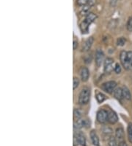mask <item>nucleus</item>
Listing matches in <instances>:
<instances>
[{
	"instance_id": "1",
	"label": "nucleus",
	"mask_w": 132,
	"mask_h": 146,
	"mask_svg": "<svg viewBox=\"0 0 132 146\" xmlns=\"http://www.w3.org/2000/svg\"><path fill=\"white\" fill-rule=\"evenodd\" d=\"M90 99V90L88 88H84L79 96V104L80 105H86Z\"/></svg>"
},
{
	"instance_id": "2",
	"label": "nucleus",
	"mask_w": 132,
	"mask_h": 146,
	"mask_svg": "<svg viewBox=\"0 0 132 146\" xmlns=\"http://www.w3.org/2000/svg\"><path fill=\"white\" fill-rule=\"evenodd\" d=\"M117 87V83L115 81H107V82L104 83L101 85L100 88L102 89L103 91H104L105 92L108 93V94H112V92H114V91L115 90Z\"/></svg>"
},
{
	"instance_id": "3",
	"label": "nucleus",
	"mask_w": 132,
	"mask_h": 146,
	"mask_svg": "<svg viewBox=\"0 0 132 146\" xmlns=\"http://www.w3.org/2000/svg\"><path fill=\"white\" fill-rule=\"evenodd\" d=\"M120 62H121L122 65L124 67V69L126 70H131V65L129 64V58H128V53L127 52L123 50L121 51L120 54Z\"/></svg>"
},
{
	"instance_id": "4",
	"label": "nucleus",
	"mask_w": 132,
	"mask_h": 146,
	"mask_svg": "<svg viewBox=\"0 0 132 146\" xmlns=\"http://www.w3.org/2000/svg\"><path fill=\"white\" fill-rule=\"evenodd\" d=\"M90 125V121H89L88 119H76L75 121L74 122V128H76V129H80V128H82L84 127H88Z\"/></svg>"
},
{
	"instance_id": "5",
	"label": "nucleus",
	"mask_w": 132,
	"mask_h": 146,
	"mask_svg": "<svg viewBox=\"0 0 132 146\" xmlns=\"http://www.w3.org/2000/svg\"><path fill=\"white\" fill-rule=\"evenodd\" d=\"M74 145H76V143L77 144L80 145L81 146H85V144H86V138H85V136L81 132H79L77 134H74Z\"/></svg>"
},
{
	"instance_id": "6",
	"label": "nucleus",
	"mask_w": 132,
	"mask_h": 146,
	"mask_svg": "<svg viewBox=\"0 0 132 146\" xmlns=\"http://www.w3.org/2000/svg\"><path fill=\"white\" fill-rule=\"evenodd\" d=\"M97 120L100 123H105L108 121V111L100 109L97 113Z\"/></svg>"
},
{
	"instance_id": "7",
	"label": "nucleus",
	"mask_w": 132,
	"mask_h": 146,
	"mask_svg": "<svg viewBox=\"0 0 132 146\" xmlns=\"http://www.w3.org/2000/svg\"><path fill=\"white\" fill-rule=\"evenodd\" d=\"M114 60L111 58H106L104 62V71L106 74H109L113 70Z\"/></svg>"
},
{
	"instance_id": "8",
	"label": "nucleus",
	"mask_w": 132,
	"mask_h": 146,
	"mask_svg": "<svg viewBox=\"0 0 132 146\" xmlns=\"http://www.w3.org/2000/svg\"><path fill=\"white\" fill-rule=\"evenodd\" d=\"M104 62V54L100 49H98L95 52V64L98 67H100Z\"/></svg>"
},
{
	"instance_id": "9",
	"label": "nucleus",
	"mask_w": 132,
	"mask_h": 146,
	"mask_svg": "<svg viewBox=\"0 0 132 146\" xmlns=\"http://www.w3.org/2000/svg\"><path fill=\"white\" fill-rule=\"evenodd\" d=\"M80 76H81V79L83 82H86L87 81L90 77V72L87 68L85 66H82L80 70Z\"/></svg>"
},
{
	"instance_id": "10",
	"label": "nucleus",
	"mask_w": 132,
	"mask_h": 146,
	"mask_svg": "<svg viewBox=\"0 0 132 146\" xmlns=\"http://www.w3.org/2000/svg\"><path fill=\"white\" fill-rule=\"evenodd\" d=\"M118 121V114L114 111H108V122L110 124H115Z\"/></svg>"
},
{
	"instance_id": "11",
	"label": "nucleus",
	"mask_w": 132,
	"mask_h": 146,
	"mask_svg": "<svg viewBox=\"0 0 132 146\" xmlns=\"http://www.w3.org/2000/svg\"><path fill=\"white\" fill-rule=\"evenodd\" d=\"M94 41V38L93 37H90L88 38L85 41V42L84 43V44L82 46V49H81V51L82 52H87L89 50H90L91 48L92 45L93 44Z\"/></svg>"
},
{
	"instance_id": "12",
	"label": "nucleus",
	"mask_w": 132,
	"mask_h": 146,
	"mask_svg": "<svg viewBox=\"0 0 132 146\" xmlns=\"http://www.w3.org/2000/svg\"><path fill=\"white\" fill-rule=\"evenodd\" d=\"M115 137L116 139H118L120 142L124 141V137H125V133H124V130L122 127H119L115 131Z\"/></svg>"
},
{
	"instance_id": "13",
	"label": "nucleus",
	"mask_w": 132,
	"mask_h": 146,
	"mask_svg": "<svg viewBox=\"0 0 132 146\" xmlns=\"http://www.w3.org/2000/svg\"><path fill=\"white\" fill-rule=\"evenodd\" d=\"M96 14H95L93 13H89L86 16V17H85V19L84 20V21H85L87 25H88L90 26V25L96 19Z\"/></svg>"
},
{
	"instance_id": "14",
	"label": "nucleus",
	"mask_w": 132,
	"mask_h": 146,
	"mask_svg": "<svg viewBox=\"0 0 132 146\" xmlns=\"http://www.w3.org/2000/svg\"><path fill=\"white\" fill-rule=\"evenodd\" d=\"M90 139L93 145L99 146V138L95 131H92L90 132Z\"/></svg>"
},
{
	"instance_id": "15",
	"label": "nucleus",
	"mask_w": 132,
	"mask_h": 146,
	"mask_svg": "<svg viewBox=\"0 0 132 146\" xmlns=\"http://www.w3.org/2000/svg\"><path fill=\"white\" fill-rule=\"evenodd\" d=\"M122 89H123V98H125V99H126V100H131V92L129 91V89H128V88H127L125 86H123Z\"/></svg>"
},
{
	"instance_id": "16",
	"label": "nucleus",
	"mask_w": 132,
	"mask_h": 146,
	"mask_svg": "<svg viewBox=\"0 0 132 146\" xmlns=\"http://www.w3.org/2000/svg\"><path fill=\"white\" fill-rule=\"evenodd\" d=\"M114 97L116 98L117 100H121L123 96V89L121 88H117L114 91Z\"/></svg>"
},
{
	"instance_id": "17",
	"label": "nucleus",
	"mask_w": 132,
	"mask_h": 146,
	"mask_svg": "<svg viewBox=\"0 0 132 146\" xmlns=\"http://www.w3.org/2000/svg\"><path fill=\"white\" fill-rule=\"evenodd\" d=\"M101 132L103 134L106 136H109V137H111L112 134L113 133V131L110 127L108 126H104L101 128Z\"/></svg>"
},
{
	"instance_id": "18",
	"label": "nucleus",
	"mask_w": 132,
	"mask_h": 146,
	"mask_svg": "<svg viewBox=\"0 0 132 146\" xmlns=\"http://www.w3.org/2000/svg\"><path fill=\"white\" fill-rule=\"evenodd\" d=\"M95 98H96L97 101L99 102V104H101L104 100H106L105 94H104L101 92H97L95 94Z\"/></svg>"
},
{
	"instance_id": "19",
	"label": "nucleus",
	"mask_w": 132,
	"mask_h": 146,
	"mask_svg": "<svg viewBox=\"0 0 132 146\" xmlns=\"http://www.w3.org/2000/svg\"><path fill=\"white\" fill-rule=\"evenodd\" d=\"M80 29L82 33H87L88 31H89V25H87L85 21H83L81 24H80Z\"/></svg>"
},
{
	"instance_id": "20",
	"label": "nucleus",
	"mask_w": 132,
	"mask_h": 146,
	"mask_svg": "<svg viewBox=\"0 0 132 146\" xmlns=\"http://www.w3.org/2000/svg\"><path fill=\"white\" fill-rule=\"evenodd\" d=\"M127 132H128V139L131 143H132V123H129L127 128Z\"/></svg>"
},
{
	"instance_id": "21",
	"label": "nucleus",
	"mask_w": 132,
	"mask_h": 146,
	"mask_svg": "<svg viewBox=\"0 0 132 146\" xmlns=\"http://www.w3.org/2000/svg\"><path fill=\"white\" fill-rule=\"evenodd\" d=\"M109 146H118V143H117L116 137L111 136L109 137Z\"/></svg>"
},
{
	"instance_id": "22",
	"label": "nucleus",
	"mask_w": 132,
	"mask_h": 146,
	"mask_svg": "<svg viewBox=\"0 0 132 146\" xmlns=\"http://www.w3.org/2000/svg\"><path fill=\"white\" fill-rule=\"evenodd\" d=\"M125 43H126V39L124 37L118 38V40H117V44H118V46H123L125 44Z\"/></svg>"
},
{
	"instance_id": "23",
	"label": "nucleus",
	"mask_w": 132,
	"mask_h": 146,
	"mask_svg": "<svg viewBox=\"0 0 132 146\" xmlns=\"http://www.w3.org/2000/svg\"><path fill=\"white\" fill-rule=\"evenodd\" d=\"M74 117L75 119H80L81 117V111L79 109H75L74 110Z\"/></svg>"
},
{
	"instance_id": "24",
	"label": "nucleus",
	"mask_w": 132,
	"mask_h": 146,
	"mask_svg": "<svg viewBox=\"0 0 132 146\" xmlns=\"http://www.w3.org/2000/svg\"><path fill=\"white\" fill-rule=\"evenodd\" d=\"M92 6L89 5H87L84 6V7L82 8V10H81V13H82V14H87V15L88 13H89V11H90V7H91Z\"/></svg>"
},
{
	"instance_id": "25",
	"label": "nucleus",
	"mask_w": 132,
	"mask_h": 146,
	"mask_svg": "<svg viewBox=\"0 0 132 146\" xmlns=\"http://www.w3.org/2000/svg\"><path fill=\"white\" fill-rule=\"evenodd\" d=\"M79 85V79L76 77H74L73 79V89H76Z\"/></svg>"
},
{
	"instance_id": "26",
	"label": "nucleus",
	"mask_w": 132,
	"mask_h": 146,
	"mask_svg": "<svg viewBox=\"0 0 132 146\" xmlns=\"http://www.w3.org/2000/svg\"><path fill=\"white\" fill-rule=\"evenodd\" d=\"M127 30L129 32H132V16L129 19V21L127 23Z\"/></svg>"
},
{
	"instance_id": "27",
	"label": "nucleus",
	"mask_w": 132,
	"mask_h": 146,
	"mask_svg": "<svg viewBox=\"0 0 132 146\" xmlns=\"http://www.w3.org/2000/svg\"><path fill=\"white\" fill-rule=\"evenodd\" d=\"M77 5L79 6H85L89 2V0H77Z\"/></svg>"
},
{
	"instance_id": "28",
	"label": "nucleus",
	"mask_w": 132,
	"mask_h": 146,
	"mask_svg": "<svg viewBox=\"0 0 132 146\" xmlns=\"http://www.w3.org/2000/svg\"><path fill=\"white\" fill-rule=\"evenodd\" d=\"M114 72L117 73V74H120V72H121V66H120V65L119 64H115V66H114Z\"/></svg>"
},
{
	"instance_id": "29",
	"label": "nucleus",
	"mask_w": 132,
	"mask_h": 146,
	"mask_svg": "<svg viewBox=\"0 0 132 146\" xmlns=\"http://www.w3.org/2000/svg\"><path fill=\"white\" fill-rule=\"evenodd\" d=\"M127 53H128V58H129V64H130L132 70V51H129V52H127Z\"/></svg>"
},
{
	"instance_id": "30",
	"label": "nucleus",
	"mask_w": 132,
	"mask_h": 146,
	"mask_svg": "<svg viewBox=\"0 0 132 146\" xmlns=\"http://www.w3.org/2000/svg\"><path fill=\"white\" fill-rule=\"evenodd\" d=\"M78 45H79L78 41H76V40H74V42H73V49H74V50H76V49L78 48Z\"/></svg>"
},
{
	"instance_id": "31",
	"label": "nucleus",
	"mask_w": 132,
	"mask_h": 146,
	"mask_svg": "<svg viewBox=\"0 0 132 146\" xmlns=\"http://www.w3.org/2000/svg\"><path fill=\"white\" fill-rule=\"evenodd\" d=\"M117 2H118V0H110V5L112 7H114V6L116 5Z\"/></svg>"
},
{
	"instance_id": "32",
	"label": "nucleus",
	"mask_w": 132,
	"mask_h": 146,
	"mask_svg": "<svg viewBox=\"0 0 132 146\" xmlns=\"http://www.w3.org/2000/svg\"><path fill=\"white\" fill-rule=\"evenodd\" d=\"M119 146H128V145H127L126 143H125V141H122V142H120V143H119Z\"/></svg>"
}]
</instances>
